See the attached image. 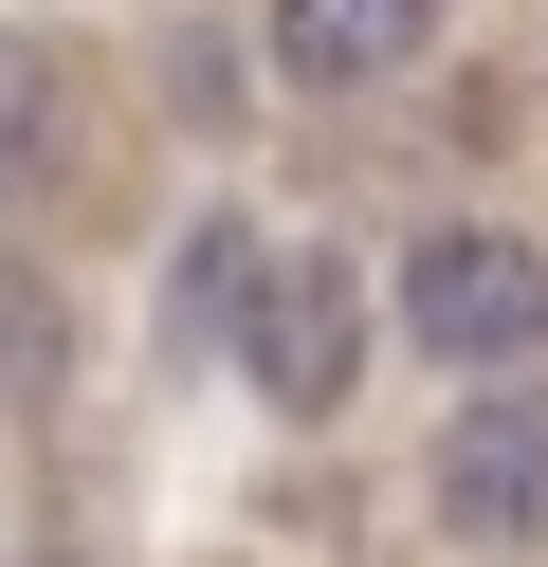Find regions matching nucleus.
<instances>
[{"instance_id":"3","label":"nucleus","mask_w":548,"mask_h":567,"mask_svg":"<svg viewBox=\"0 0 548 567\" xmlns=\"http://www.w3.org/2000/svg\"><path fill=\"white\" fill-rule=\"evenodd\" d=\"M421 494H438L457 549H548V384L457 403V421H438V457H421Z\"/></svg>"},{"instance_id":"1","label":"nucleus","mask_w":548,"mask_h":567,"mask_svg":"<svg viewBox=\"0 0 548 567\" xmlns=\"http://www.w3.org/2000/svg\"><path fill=\"white\" fill-rule=\"evenodd\" d=\"M402 348H438V367H548V238L421 220L402 238Z\"/></svg>"},{"instance_id":"7","label":"nucleus","mask_w":548,"mask_h":567,"mask_svg":"<svg viewBox=\"0 0 548 567\" xmlns=\"http://www.w3.org/2000/svg\"><path fill=\"white\" fill-rule=\"evenodd\" d=\"M37 567H55V549H37Z\"/></svg>"},{"instance_id":"4","label":"nucleus","mask_w":548,"mask_h":567,"mask_svg":"<svg viewBox=\"0 0 548 567\" xmlns=\"http://www.w3.org/2000/svg\"><path fill=\"white\" fill-rule=\"evenodd\" d=\"M256 38H275V92H311V111H348V92H384L402 55L438 38V0H275Z\"/></svg>"},{"instance_id":"6","label":"nucleus","mask_w":548,"mask_h":567,"mask_svg":"<svg viewBox=\"0 0 548 567\" xmlns=\"http://www.w3.org/2000/svg\"><path fill=\"white\" fill-rule=\"evenodd\" d=\"M0 384H19V403L55 384V311H37V293H0Z\"/></svg>"},{"instance_id":"5","label":"nucleus","mask_w":548,"mask_h":567,"mask_svg":"<svg viewBox=\"0 0 548 567\" xmlns=\"http://www.w3.org/2000/svg\"><path fill=\"white\" fill-rule=\"evenodd\" d=\"M238 293H256V238H238V220H201V238H183V275H165V330H219Z\"/></svg>"},{"instance_id":"2","label":"nucleus","mask_w":548,"mask_h":567,"mask_svg":"<svg viewBox=\"0 0 548 567\" xmlns=\"http://www.w3.org/2000/svg\"><path fill=\"white\" fill-rule=\"evenodd\" d=\"M238 367H256V403L275 421H348V384H365V275L348 257H256V293H238Z\"/></svg>"}]
</instances>
